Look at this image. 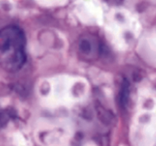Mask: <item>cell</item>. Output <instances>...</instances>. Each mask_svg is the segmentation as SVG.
<instances>
[{
	"mask_svg": "<svg viewBox=\"0 0 156 146\" xmlns=\"http://www.w3.org/2000/svg\"><path fill=\"white\" fill-rule=\"evenodd\" d=\"M129 95V86L127 80H124L122 83L121 89L120 92V105L123 108H126L128 103Z\"/></svg>",
	"mask_w": 156,
	"mask_h": 146,
	"instance_id": "cell-3",
	"label": "cell"
},
{
	"mask_svg": "<svg viewBox=\"0 0 156 146\" xmlns=\"http://www.w3.org/2000/svg\"><path fill=\"white\" fill-rule=\"evenodd\" d=\"M9 114H8L7 112L0 110V127L5 125L9 121Z\"/></svg>",
	"mask_w": 156,
	"mask_h": 146,
	"instance_id": "cell-4",
	"label": "cell"
},
{
	"mask_svg": "<svg viewBox=\"0 0 156 146\" xmlns=\"http://www.w3.org/2000/svg\"><path fill=\"white\" fill-rule=\"evenodd\" d=\"M25 36L20 27L6 26L0 30V67L8 72L19 71L26 61Z\"/></svg>",
	"mask_w": 156,
	"mask_h": 146,
	"instance_id": "cell-1",
	"label": "cell"
},
{
	"mask_svg": "<svg viewBox=\"0 0 156 146\" xmlns=\"http://www.w3.org/2000/svg\"><path fill=\"white\" fill-rule=\"evenodd\" d=\"M100 41L94 35H85L79 41V51L83 57L94 59L101 52Z\"/></svg>",
	"mask_w": 156,
	"mask_h": 146,
	"instance_id": "cell-2",
	"label": "cell"
},
{
	"mask_svg": "<svg viewBox=\"0 0 156 146\" xmlns=\"http://www.w3.org/2000/svg\"><path fill=\"white\" fill-rule=\"evenodd\" d=\"M107 2H108V3H110V4L111 5H120L121 4L122 2H123V0H106Z\"/></svg>",
	"mask_w": 156,
	"mask_h": 146,
	"instance_id": "cell-5",
	"label": "cell"
}]
</instances>
